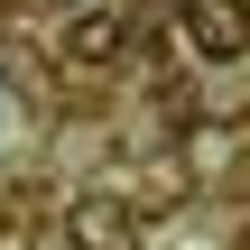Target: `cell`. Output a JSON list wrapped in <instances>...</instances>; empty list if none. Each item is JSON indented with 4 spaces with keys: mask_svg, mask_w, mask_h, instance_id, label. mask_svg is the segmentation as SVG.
I'll return each mask as SVG.
<instances>
[{
    "mask_svg": "<svg viewBox=\"0 0 250 250\" xmlns=\"http://www.w3.org/2000/svg\"><path fill=\"white\" fill-rule=\"evenodd\" d=\"M176 28H186V46H195L204 65H241L250 56V9L241 0H186Z\"/></svg>",
    "mask_w": 250,
    "mask_h": 250,
    "instance_id": "cell-1",
    "label": "cell"
},
{
    "mask_svg": "<svg viewBox=\"0 0 250 250\" xmlns=\"http://www.w3.org/2000/svg\"><path fill=\"white\" fill-rule=\"evenodd\" d=\"M65 241L74 250H139V213L121 195H74L65 204Z\"/></svg>",
    "mask_w": 250,
    "mask_h": 250,
    "instance_id": "cell-2",
    "label": "cell"
},
{
    "mask_svg": "<svg viewBox=\"0 0 250 250\" xmlns=\"http://www.w3.org/2000/svg\"><path fill=\"white\" fill-rule=\"evenodd\" d=\"M56 56H65L74 74L111 65V56H121V9H74V19H65V37H56Z\"/></svg>",
    "mask_w": 250,
    "mask_h": 250,
    "instance_id": "cell-3",
    "label": "cell"
}]
</instances>
